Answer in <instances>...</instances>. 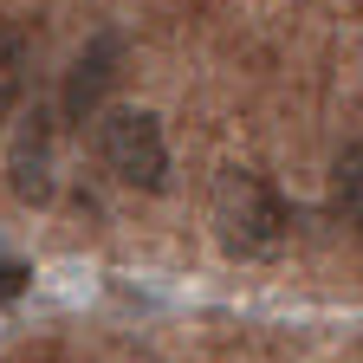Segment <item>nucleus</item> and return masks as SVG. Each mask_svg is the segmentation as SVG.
I'll return each mask as SVG.
<instances>
[{
    "instance_id": "nucleus-1",
    "label": "nucleus",
    "mask_w": 363,
    "mask_h": 363,
    "mask_svg": "<svg viewBox=\"0 0 363 363\" xmlns=\"http://www.w3.org/2000/svg\"><path fill=\"white\" fill-rule=\"evenodd\" d=\"M214 234L234 259H272L292 234V208L259 169H220V182H214Z\"/></svg>"
},
{
    "instance_id": "nucleus-2",
    "label": "nucleus",
    "mask_w": 363,
    "mask_h": 363,
    "mask_svg": "<svg viewBox=\"0 0 363 363\" xmlns=\"http://www.w3.org/2000/svg\"><path fill=\"white\" fill-rule=\"evenodd\" d=\"M98 156L104 169L123 182V189H143V195H162L169 189V143H162V117L156 111H111L98 123Z\"/></svg>"
},
{
    "instance_id": "nucleus-3",
    "label": "nucleus",
    "mask_w": 363,
    "mask_h": 363,
    "mask_svg": "<svg viewBox=\"0 0 363 363\" xmlns=\"http://www.w3.org/2000/svg\"><path fill=\"white\" fill-rule=\"evenodd\" d=\"M52 150H59L52 111H45V104L20 111L13 143H7V189H13L20 201H33V208H45V201L59 195V162H52Z\"/></svg>"
},
{
    "instance_id": "nucleus-4",
    "label": "nucleus",
    "mask_w": 363,
    "mask_h": 363,
    "mask_svg": "<svg viewBox=\"0 0 363 363\" xmlns=\"http://www.w3.org/2000/svg\"><path fill=\"white\" fill-rule=\"evenodd\" d=\"M117 65H123V39L117 33H98V39H84V52L72 59L65 72V91H59V111L72 123H84L91 111L104 104V91L117 84Z\"/></svg>"
},
{
    "instance_id": "nucleus-5",
    "label": "nucleus",
    "mask_w": 363,
    "mask_h": 363,
    "mask_svg": "<svg viewBox=\"0 0 363 363\" xmlns=\"http://www.w3.org/2000/svg\"><path fill=\"white\" fill-rule=\"evenodd\" d=\"M26 72H33V33L26 26H0V123L20 111Z\"/></svg>"
},
{
    "instance_id": "nucleus-6",
    "label": "nucleus",
    "mask_w": 363,
    "mask_h": 363,
    "mask_svg": "<svg viewBox=\"0 0 363 363\" xmlns=\"http://www.w3.org/2000/svg\"><path fill=\"white\" fill-rule=\"evenodd\" d=\"M331 201H337V214L363 234V150H344L337 156V175H331Z\"/></svg>"
},
{
    "instance_id": "nucleus-7",
    "label": "nucleus",
    "mask_w": 363,
    "mask_h": 363,
    "mask_svg": "<svg viewBox=\"0 0 363 363\" xmlns=\"http://www.w3.org/2000/svg\"><path fill=\"white\" fill-rule=\"evenodd\" d=\"M26 279H33V272H26L20 259H0V305L20 298V292H26Z\"/></svg>"
}]
</instances>
